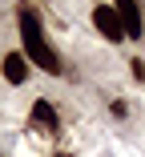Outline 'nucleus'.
I'll return each instance as SVG.
<instances>
[{
  "instance_id": "1",
  "label": "nucleus",
  "mask_w": 145,
  "mask_h": 157,
  "mask_svg": "<svg viewBox=\"0 0 145 157\" xmlns=\"http://www.w3.org/2000/svg\"><path fill=\"white\" fill-rule=\"evenodd\" d=\"M16 24H20V52L28 56V60H32V65L36 69H44V73H61L65 65H61V56H56V48L48 44V36H44V28H40V16L32 12V8H20L16 12Z\"/></svg>"
},
{
  "instance_id": "2",
  "label": "nucleus",
  "mask_w": 145,
  "mask_h": 157,
  "mask_svg": "<svg viewBox=\"0 0 145 157\" xmlns=\"http://www.w3.org/2000/svg\"><path fill=\"white\" fill-rule=\"evenodd\" d=\"M28 121H32V129L40 133V137H52L56 129H61V117H56V105L52 101H32V109H28Z\"/></svg>"
},
{
  "instance_id": "3",
  "label": "nucleus",
  "mask_w": 145,
  "mask_h": 157,
  "mask_svg": "<svg viewBox=\"0 0 145 157\" xmlns=\"http://www.w3.org/2000/svg\"><path fill=\"white\" fill-rule=\"evenodd\" d=\"M93 24H97V33H101L105 40H125V28H121V16H117V8L97 4V8H93Z\"/></svg>"
},
{
  "instance_id": "4",
  "label": "nucleus",
  "mask_w": 145,
  "mask_h": 157,
  "mask_svg": "<svg viewBox=\"0 0 145 157\" xmlns=\"http://www.w3.org/2000/svg\"><path fill=\"white\" fill-rule=\"evenodd\" d=\"M113 8H117V16H121V28H125V36H141L145 33V20H141V4H137V0H117V4H113Z\"/></svg>"
},
{
  "instance_id": "5",
  "label": "nucleus",
  "mask_w": 145,
  "mask_h": 157,
  "mask_svg": "<svg viewBox=\"0 0 145 157\" xmlns=\"http://www.w3.org/2000/svg\"><path fill=\"white\" fill-rule=\"evenodd\" d=\"M0 73H4V81L16 89L28 81V56L24 52H4V60H0Z\"/></svg>"
},
{
  "instance_id": "6",
  "label": "nucleus",
  "mask_w": 145,
  "mask_h": 157,
  "mask_svg": "<svg viewBox=\"0 0 145 157\" xmlns=\"http://www.w3.org/2000/svg\"><path fill=\"white\" fill-rule=\"evenodd\" d=\"M133 77H137V81H145V60H133Z\"/></svg>"
},
{
  "instance_id": "7",
  "label": "nucleus",
  "mask_w": 145,
  "mask_h": 157,
  "mask_svg": "<svg viewBox=\"0 0 145 157\" xmlns=\"http://www.w3.org/2000/svg\"><path fill=\"white\" fill-rule=\"evenodd\" d=\"M56 157H69V153H56Z\"/></svg>"
}]
</instances>
